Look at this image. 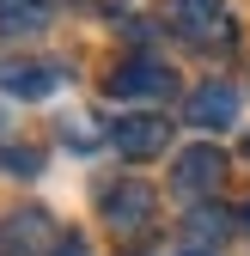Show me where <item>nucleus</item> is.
<instances>
[{
	"label": "nucleus",
	"instance_id": "8",
	"mask_svg": "<svg viewBox=\"0 0 250 256\" xmlns=\"http://www.w3.org/2000/svg\"><path fill=\"white\" fill-rule=\"evenodd\" d=\"M61 80H68L61 61H30V55L0 61V92H6V98H49Z\"/></svg>",
	"mask_w": 250,
	"mask_h": 256
},
{
	"label": "nucleus",
	"instance_id": "1",
	"mask_svg": "<svg viewBox=\"0 0 250 256\" xmlns=\"http://www.w3.org/2000/svg\"><path fill=\"white\" fill-rule=\"evenodd\" d=\"M171 30L190 49H226L232 43V6L226 0H171Z\"/></svg>",
	"mask_w": 250,
	"mask_h": 256
},
{
	"label": "nucleus",
	"instance_id": "2",
	"mask_svg": "<svg viewBox=\"0 0 250 256\" xmlns=\"http://www.w3.org/2000/svg\"><path fill=\"white\" fill-rule=\"evenodd\" d=\"M171 86H177V74L165 68V61H152V55H128V61H116V74L104 80L110 98H171Z\"/></svg>",
	"mask_w": 250,
	"mask_h": 256
},
{
	"label": "nucleus",
	"instance_id": "5",
	"mask_svg": "<svg viewBox=\"0 0 250 256\" xmlns=\"http://www.w3.org/2000/svg\"><path fill=\"white\" fill-rule=\"evenodd\" d=\"M220 177H226V152H220V146H190V152H177L171 189H177V196H190V202H202V196L220 189Z\"/></svg>",
	"mask_w": 250,
	"mask_h": 256
},
{
	"label": "nucleus",
	"instance_id": "12",
	"mask_svg": "<svg viewBox=\"0 0 250 256\" xmlns=\"http://www.w3.org/2000/svg\"><path fill=\"white\" fill-rule=\"evenodd\" d=\"M49 256H92V244H86L80 232H61V238L49 244Z\"/></svg>",
	"mask_w": 250,
	"mask_h": 256
},
{
	"label": "nucleus",
	"instance_id": "11",
	"mask_svg": "<svg viewBox=\"0 0 250 256\" xmlns=\"http://www.w3.org/2000/svg\"><path fill=\"white\" fill-rule=\"evenodd\" d=\"M61 140L68 146H98V128H92L86 116H74V122H61Z\"/></svg>",
	"mask_w": 250,
	"mask_h": 256
},
{
	"label": "nucleus",
	"instance_id": "13",
	"mask_svg": "<svg viewBox=\"0 0 250 256\" xmlns=\"http://www.w3.org/2000/svg\"><path fill=\"white\" fill-rule=\"evenodd\" d=\"M244 226H250V208H244Z\"/></svg>",
	"mask_w": 250,
	"mask_h": 256
},
{
	"label": "nucleus",
	"instance_id": "10",
	"mask_svg": "<svg viewBox=\"0 0 250 256\" xmlns=\"http://www.w3.org/2000/svg\"><path fill=\"white\" fill-rule=\"evenodd\" d=\"M0 171H6V177H37L43 171V152L37 146H0Z\"/></svg>",
	"mask_w": 250,
	"mask_h": 256
},
{
	"label": "nucleus",
	"instance_id": "4",
	"mask_svg": "<svg viewBox=\"0 0 250 256\" xmlns=\"http://www.w3.org/2000/svg\"><path fill=\"white\" fill-rule=\"evenodd\" d=\"M110 140H116L122 158L146 165V158H159V152L171 146V122H165V116H152V110H140V116H122V122L110 128Z\"/></svg>",
	"mask_w": 250,
	"mask_h": 256
},
{
	"label": "nucleus",
	"instance_id": "9",
	"mask_svg": "<svg viewBox=\"0 0 250 256\" xmlns=\"http://www.w3.org/2000/svg\"><path fill=\"white\" fill-rule=\"evenodd\" d=\"M61 0H0V30H43Z\"/></svg>",
	"mask_w": 250,
	"mask_h": 256
},
{
	"label": "nucleus",
	"instance_id": "7",
	"mask_svg": "<svg viewBox=\"0 0 250 256\" xmlns=\"http://www.w3.org/2000/svg\"><path fill=\"white\" fill-rule=\"evenodd\" d=\"M55 232H49V214L43 208H18L0 220V256H49Z\"/></svg>",
	"mask_w": 250,
	"mask_h": 256
},
{
	"label": "nucleus",
	"instance_id": "6",
	"mask_svg": "<svg viewBox=\"0 0 250 256\" xmlns=\"http://www.w3.org/2000/svg\"><path fill=\"white\" fill-rule=\"evenodd\" d=\"M183 122H190V128H208V134L232 128V122H238V86H226V80L196 86V92H190V104H183Z\"/></svg>",
	"mask_w": 250,
	"mask_h": 256
},
{
	"label": "nucleus",
	"instance_id": "14",
	"mask_svg": "<svg viewBox=\"0 0 250 256\" xmlns=\"http://www.w3.org/2000/svg\"><path fill=\"white\" fill-rule=\"evenodd\" d=\"M244 152H250V140H244Z\"/></svg>",
	"mask_w": 250,
	"mask_h": 256
},
{
	"label": "nucleus",
	"instance_id": "3",
	"mask_svg": "<svg viewBox=\"0 0 250 256\" xmlns=\"http://www.w3.org/2000/svg\"><path fill=\"white\" fill-rule=\"evenodd\" d=\"M152 214H159V196H152V183L140 177H122L116 189H104V220L116 232H146Z\"/></svg>",
	"mask_w": 250,
	"mask_h": 256
}]
</instances>
